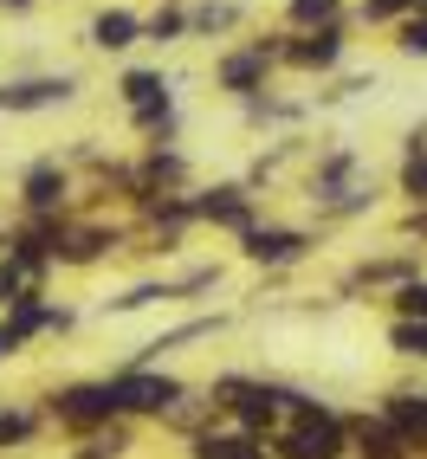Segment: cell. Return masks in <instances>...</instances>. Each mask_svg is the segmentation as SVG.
Returning <instances> with one entry per match:
<instances>
[{
    "instance_id": "6da1fadb",
    "label": "cell",
    "mask_w": 427,
    "mask_h": 459,
    "mask_svg": "<svg viewBox=\"0 0 427 459\" xmlns=\"http://www.w3.org/2000/svg\"><path fill=\"white\" fill-rule=\"evenodd\" d=\"M337 453H344V427L330 414H311L285 434V459H337Z\"/></svg>"
},
{
    "instance_id": "7a4b0ae2",
    "label": "cell",
    "mask_w": 427,
    "mask_h": 459,
    "mask_svg": "<svg viewBox=\"0 0 427 459\" xmlns=\"http://www.w3.org/2000/svg\"><path fill=\"white\" fill-rule=\"evenodd\" d=\"M110 394H117V408H130V414H162L181 388H175L169 376H117Z\"/></svg>"
},
{
    "instance_id": "3957f363",
    "label": "cell",
    "mask_w": 427,
    "mask_h": 459,
    "mask_svg": "<svg viewBox=\"0 0 427 459\" xmlns=\"http://www.w3.org/2000/svg\"><path fill=\"white\" fill-rule=\"evenodd\" d=\"M110 414H117V394H110V382H104V388H65V394H58V420H72V427L110 420Z\"/></svg>"
},
{
    "instance_id": "277c9868",
    "label": "cell",
    "mask_w": 427,
    "mask_h": 459,
    "mask_svg": "<svg viewBox=\"0 0 427 459\" xmlns=\"http://www.w3.org/2000/svg\"><path fill=\"white\" fill-rule=\"evenodd\" d=\"M388 427L402 440H421L427 446V394H421V402H414V394H395V402H388Z\"/></svg>"
},
{
    "instance_id": "5b68a950",
    "label": "cell",
    "mask_w": 427,
    "mask_h": 459,
    "mask_svg": "<svg viewBox=\"0 0 427 459\" xmlns=\"http://www.w3.org/2000/svg\"><path fill=\"white\" fill-rule=\"evenodd\" d=\"M65 78H39V84H13V91H0V104L7 110H33V104H52V98H65Z\"/></svg>"
},
{
    "instance_id": "8992f818",
    "label": "cell",
    "mask_w": 427,
    "mask_h": 459,
    "mask_svg": "<svg viewBox=\"0 0 427 459\" xmlns=\"http://www.w3.org/2000/svg\"><path fill=\"white\" fill-rule=\"evenodd\" d=\"M124 91H130V104H136V117H143V124H156V104H162V78H156V72H130V78H124Z\"/></svg>"
},
{
    "instance_id": "52a82bcc",
    "label": "cell",
    "mask_w": 427,
    "mask_h": 459,
    "mask_svg": "<svg viewBox=\"0 0 427 459\" xmlns=\"http://www.w3.org/2000/svg\"><path fill=\"white\" fill-rule=\"evenodd\" d=\"M247 253L279 265V259H298V253H304V239H298V233H247Z\"/></svg>"
},
{
    "instance_id": "ba28073f",
    "label": "cell",
    "mask_w": 427,
    "mask_h": 459,
    "mask_svg": "<svg viewBox=\"0 0 427 459\" xmlns=\"http://www.w3.org/2000/svg\"><path fill=\"white\" fill-rule=\"evenodd\" d=\"M201 459H266L247 434H207L201 440Z\"/></svg>"
},
{
    "instance_id": "9c48e42d",
    "label": "cell",
    "mask_w": 427,
    "mask_h": 459,
    "mask_svg": "<svg viewBox=\"0 0 427 459\" xmlns=\"http://www.w3.org/2000/svg\"><path fill=\"white\" fill-rule=\"evenodd\" d=\"M362 446H370V459H402V446H408V440L382 420V427H362Z\"/></svg>"
},
{
    "instance_id": "30bf717a",
    "label": "cell",
    "mask_w": 427,
    "mask_h": 459,
    "mask_svg": "<svg viewBox=\"0 0 427 459\" xmlns=\"http://www.w3.org/2000/svg\"><path fill=\"white\" fill-rule=\"evenodd\" d=\"M91 33H98V46H130V39H136V20H130V13H104Z\"/></svg>"
},
{
    "instance_id": "8fae6325",
    "label": "cell",
    "mask_w": 427,
    "mask_h": 459,
    "mask_svg": "<svg viewBox=\"0 0 427 459\" xmlns=\"http://www.w3.org/2000/svg\"><path fill=\"white\" fill-rule=\"evenodd\" d=\"M201 213H207V221H227V227H247V207H240L233 188H227V195H214V201H201Z\"/></svg>"
},
{
    "instance_id": "7c38bea8",
    "label": "cell",
    "mask_w": 427,
    "mask_h": 459,
    "mask_svg": "<svg viewBox=\"0 0 427 459\" xmlns=\"http://www.w3.org/2000/svg\"><path fill=\"white\" fill-rule=\"evenodd\" d=\"M292 58H298V65H330V58H337V33H318V39H304Z\"/></svg>"
},
{
    "instance_id": "4fadbf2b",
    "label": "cell",
    "mask_w": 427,
    "mask_h": 459,
    "mask_svg": "<svg viewBox=\"0 0 427 459\" xmlns=\"http://www.w3.org/2000/svg\"><path fill=\"white\" fill-rule=\"evenodd\" d=\"M26 195H33V207H52V195H58V175H52V169H39L33 181H26Z\"/></svg>"
},
{
    "instance_id": "5bb4252c",
    "label": "cell",
    "mask_w": 427,
    "mask_h": 459,
    "mask_svg": "<svg viewBox=\"0 0 427 459\" xmlns=\"http://www.w3.org/2000/svg\"><path fill=\"white\" fill-rule=\"evenodd\" d=\"M395 343H402L408 356H427V317L421 324H402V330H395Z\"/></svg>"
},
{
    "instance_id": "9a60e30c",
    "label": "cell",
    "mask_w": 427,
    "mask_h": 459,
    "mask_svg": "<svg viewBox=\"0 0 427 459\" xmlns=\"http://www.w3.org/2000/svg\"><path fill=\"white\" fill-rule=\"evenodd\" d=\"M292 13L298 20H330V13H337V0H292Z\"/></svg>"
},
{
    "instance_id": "2e32d148",
    "label": "cell",
    "mask_w": 427,
    "mask_h": 459,
    "mask_svg": "<svg viewBox=\"0 0 427 459\" xmlns=\"http://www.w3.org/2000/svg\"><path fill=\"white\" fill-rule=\"evenodd\" d=\"M259 78V58H227V84H253Z\"/></svg>"
},
{
    "instance_id": "e0dca14e",
    "label": "cell",
    "mask_w": 427,
    "mask_h": 459,
    "mask_svg": "<svg viewBox=\"0 0 427 459\" xmlns=\"http://www.w3.org/2000/svg\"><path fill=\"white\" fill-rule=\"evenodd\" d=\"M402 7H414V0H370L362 13H370V20H388V13H402Z\"/></svg>"
},
{
    "instance_id": "ac0fdd59",
    "label": "cell",
    "mask_w": 427,
    "mask_h": 459,
    "mask_svg": "<svg viewBox=\"0 0 427 459\" xmlns=\"http://www.w3.org/2000/svg\"><path fill=\"white\" fill-rule=\"evenodd\" d=\"M408 195H421V201H427V162H421V156L408 162Z\"/></svg>"
},
{
    "instance_id": "d6986e66",
    "label": "cell",
    "mask_w": 427,
    "mask_h": 459,
    "mask_svg": "<svg viewBox=\"0 0 427 459\" xmlns=\"http://www.w3.org/2000/svg\"><path fill=\"white\" fill-rule=\"evenodd\" d=\"M408 52H427V20H408V33H402Z\"/></svg>"
},
{
    "instance_id": "ffe728a7",
    "label": "cell",
    "mask_w": 427,
    "mask_h": 459,
    "mask_svg": "<svg viewBox=\"0 0 427 459\" xmlns=\"http://www.w3.org/2000/svg\"><path fill=\"white\" fill-rule=\"evenodd\" d=\"M20 434H26V414H0V446L20 440Z\"/></svg>"
},
{
    "instance_id": "44dd1931",
    "label": "cell",
    "mask_w": 427,
    "mask_h": 459,
    "mask_svg": "<svg viewBox=\"0 0 427 459\" xmlns=\"http://www.w3.org/2000/svg\"><path fill=\"white\" fill-rule=\"evenodd\" d=\"M402 304H408L414 317H427V285H408V291H402Z\"/></svg>"
},
{
    "instance_id": "7402d4cb",
    "label": "cell",
    "mask_w": 427,
    "mask_h": 459,
    "mask_svg": "<svg viewBox=\"0 0 427 459\" xmlns=\"http://www.w3.org/2000/svg\"><path fill=\"white\" fill-rule=\"evenodd\" d=\"M78 459H110V446H104V440H91V446H84Z\"/></svg>"
}]
</instances>
